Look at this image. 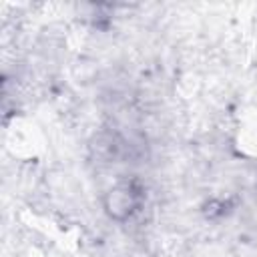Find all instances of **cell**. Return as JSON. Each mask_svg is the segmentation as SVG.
<instances>
[{
    "mask_svg": "<svg viewBox=\"0 0 257 257\" xmlns=\"http://www.w3.org/2000/svg\"><path fill=\"white\" fill-rule=\"evenodd\" d=\"M141 203H143V187L139 185V181H120L112 185L102 197L104 213L116 223L128 221L141 209Z\"/></svg>",
    "mask_w": 257,
    "mask_h": 257,
    "instance_id": "1",
    "label": "cell"
}]
</instances>
